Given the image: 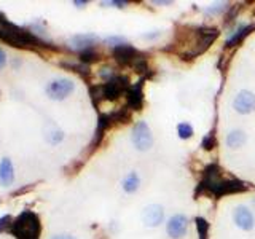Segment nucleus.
Returning <instances> with one entry per match:
<instances>
[{"instance_id":"4be33fe9","label":"nucleus","mask_w":255,"mask_h":239,"mask_svg":"<svg viewBox=\"0 0 255 239\" xmlns=\"http://www.w3.org/2000/svg\"><path fill=\"white\" fill-rule=\"evenodd\" d=\"M117 74H115V70L112 69V67H109V66H106V67H102L101 70H99V77L104 80V82H109L110 78H114Z\"/></svg>"},{"instance_id":"b1692460","label":"nucleus","mask_w":255,"mask_h":239,"mask_svg":"<svg viewBox=\"0 0 255 239\" xmlns=\"http://www.w3.org/2000/svg\"><path fill=\"white\" fill-rule=\"evenodd\" d=\"M11 223H13V219L10 217V215H3V217L0 219V233H3V231H10Z\"/></svg>"},{"instance_id":"7c9ffc66","label":"nucleus","mask_w":255,"mask_h":239,"mask_svg":"<svg viewBox=\"0 0 255 239\" xmlns=\"http://www.w3.org/2000/svg\"><path fill=\"white\" fill-rule=\"evenodd\" d=\"M86 3H88V2H85V0H82V2H80V0H75V2H74V5L78 6V8H83Z\"/></svg>"},{"instance_id":"ddd939ff","label":"nucleus","mask_w":255,"mask_h":239,"mask_svg":"<svg viewBox=\"0 0 255 239\" xmlns=\"http://www.w3.org/2000/svg\"><path fill=\"white\" fill-rule=\"evenodd\" d=\"M114 123V120H112V115L110 114H106V115H101L99 117V123H98V127H96V135L91 142V150L98 148V145L102 142L104 135H106L107 129L110 127V124Z\"/></svg>"},{"instance_id":"0eeeda50","label":"nucleus","mask_w":255,"mask_h":239,"mask_svg":"<svg viewBox=\"0 0 255 239\" xmlns=\"http://www.w3.org/2000/svg\"><path fill=\"white\" fill-rule=\"evenodd\" d=\"M233 107L241 115L251 114L255 110V94L251 91H239L233 101Z\"/></svg>"},{"instance_id":"a878e982","label":"nucleus","mask_w":255,"mask_h":239,"mask_svg":"<svg viewBox=\"0 0 255 239\" xmlns=\"http://www.w3.org/2000/svg\"><path fill=\"white\" fill-rule=\"evenodd\" d=\"M227 3H222V5H214V6H209V8H206V13H209V14H215V13H220L223 10H227Z\"/></svg>"},{"instance_id":"5701e85b","label":"nucleus","mask_w":255,"mask_h":239,"mask_svg":"<svg viewBox=\"0 0 255 239\" xmlns=\"http://www.w3.org/2000/svg\"><path fill=\"white\" fill-rule=\"evenodd\" d=\"M214 147H215V135H214V132H209L203 139V148L204 150H212Z\"/></svg>"},{"instance_id":"1a4fd4ad","label":"nucleus","mask_w":255,"mask_h":239,"mask_svg":"<svg viewBox=\"0 0 255 239\" xmlns=\"http://www.w3.org/2000/svg\"><path fill=\"white\" fill-rule=\"evenodd\" d=\"M164 219V211L159 204H148L142 212V222L147 227H158Z\"/></svg>"},{"instance_id":"c756f323","label":"nucleus","mask_w":255,"mask_h":239,"mask_svg":"<svg viewBox=\"0 0 255 239\" xmlns=\"http://www.w3.org/2000/svg\"><path fill=\"white\" fill-rule=\"evenodd\" d=\"M155 37H159V32H153V34H145V35H143V38H147V40L155 38Z\"/></svg>"},{"instance_id":"423d86ee","label":"nucleus","mask_w":255,"mask_h":239,"mask_svg":"<svg viewBox=\"0 0 255 239\" xmlns=\"http://www.w3.org/2000/svg\"><path fill=\"white\" fill-rule=\"evenodd\" d=\"M131 139H132L134 147L140 151H147L153 145V135H151V131L145 121H137L134 124Z\"/></svg>"},{"instance_id":"f8f14e48","label":"nucleus","mask_w":255,"mask_h":239,"mask_svg":"<svg viewBox=\"0 0 255 239\" xmlns=\"http://www.w3.org/2000/svg\"><path fill=\"white\" fill-rule=\"evenodd\" d=\"M235 223L244 230V231H251L254 228V215L252 212L247 209L246 206H238L235 211Z\"/></svg>"},{"instance_id":"6ab92c4d","label":"nucleus","mask_w":255,"mask_h":239,"mask_svg":"<svg viewBox=\"0 0 255 239\" xmlns=\"http://www.w3.org/2000/svg\"><path fill=\"white\" fill-rule=\"evenodd\" d=\"M252 29V26H239L233 34H231L227 40V46H235L239 40H241L243 37H246L247 34H249V30Z\"/></svg>"},{"instance_id":"cd10ccee","label":"nucleus","mask_w":255,"mask_h":239,"mask_svg":"<svg viewBox=\"0 0 255 239\" xmlns=\"http://www.w3.org/2000/svg\"><path fill=\"white\" fill-rule=\"evenodd\" d=\"M5 64H6V54L2 48H0V70L5 67Z\"/></svg>"},{"instance_id":"dca6fc26","label":"nucleus","mask_w":255,"mask_h":239,"mask_svg":"<svg viewBox=\"0 0 255 239\" xmlns=\"http://www.w3.org/2000/svg\"><path fill=\"white\" fill-rule=\"evenodd\" d=\"M139 185H140V179H139L137 172L128 174L123 180V190L126 191V193H134V191L139 188Z\"/></svg>"},{"instance_id":"c85d7f7f","label":"nucleus","mask_w":255,"mask_h":239,"mask_svg":"<svg viewBox=\"0 0 255 239\" xmlns=\"http://www.w3.org/2000/svg\"><path fill=\"white\" fill-rule=\"evenodd\" d=\"M51 239H75L74 236H70V235H56L53 236Z\"/></svg>"},{"instance_id":"aec40b11","label":"nucleus","mask_w":255,"mask_h":239,"mask_svg":"<svg viewBox=\"0 0 255 239\" xmlns=\"http://www.w3.org/2000/svg\"><path fill=\"white\" fill-rule=\"evenodd\" d=\"M196 230H198L199 239H206L207 233H209V223H207L203 217H198L196 219Z\"/></svg>"},{"instance_id":"6e6552de","label":"nucleus","mask_w":255,"mask_h":239,"mask_svg":"<svg viewBox=\"0 0 255 239\" xmlns=\"http://www.w3.org/2000/svg\"><path fill=\"white\" fill-rule=\"evenodd\" d=\"M188 228V220L185 215H174L169 219V222L166 223V231L172 239H180L182 236H185Z\"/></svg>"},{"instance_id":"f3484780","label":"nucleus","mask_w":255,"mask_h":239,"mask_svg":"<svg viewBox=\"0 0 255 239\" xmlns=\"http://www.w3.org/2000/svg\"><path fill=\"white\" fill-rule=\"evenodd\" d=\"M45 137L50 143H59L64 139V132L56 124H48V129L45 131Z\"/></svg>"},{"instance_id":"a211bd4d","label":"nucleus","mask_w":255,"mask_h":239,"mask_svg":"<svg viewBox=\"0 0 255 239\" xmlns=\"http://www.w3.org/2000/svg\"><path fill=\"white\" fill-rule=\"evenodd\" d=\"M99 59H101V54L96 48H88L85 51H80V62L85 64V66H88V64H91V62H98Z\"/></svg>"},{"instance_id":"9b49d317","label":"nucleus","mask_w":255,"mask_h":239,"mask_svg":"<svg viewBox=\"0 0 255 239\" xmlns=\"http://www.w3.org/2000/svg\"><path fill=\"white\" fill-rule=\"evenodd\" d=\"M126 107L132 109V110H140L143 106V91H142V80L137 82L135 85H132L126 93Z\"/></svg>"},{"instance_id":"412c9836","label":"nucleus","mask_w":255,"mask_h":239,"mask_svg":"<svg viewBox=\"0 0 255 239\" xmlns=\"http://www.w3.org/2000/svg\"><path fill=\"white\" fill-rule=\"evenodd\" d=\"M177 132H179L180 139L187 140V139L191 137V135H193V127H191V124H188V123H180L177 126Z\"/></svg>"},{"instance_id":"4468645a","label":"nucleus","mask_w":255,"mask_h":239,"mask_svg":"<svg viewBox=\"0 0 255 239\" xmlns=\"http://www.w3.org/2000/svg\"><path fill=\"white\" fill-rule=\"evenodd\" d=\"M14 180V167L10 158H3L0 161V183L3 187L11 185Z\"/></svg>"},{"instance_id":"2eb2a0df","label":"nucleus","mask_w":255,"mask_h":239,"mask_svg":"<svg viewBox=\"0 0 255 239\" xmlns=\"http://www.w3.org/2000/svg\"><path fill=\"white\" fill-rule=\"evenodd\" d=\"M247 140V135L244 131L241 129H235V131H231L228 135H227V145L230 148H233V150H238V148H241L244 143Z\"/></svg>"},{"instance_id":"7ed1b4c3","label":"nucleus","mask_w":255,"mask_h":239,"mask_svg":"<svg viewBox=\"0 0 255 239\" xmlns=\"http://www.w3.org/2000/svg\"><path fill=\"white\" fill-rule=\"evenodd\" d=\"M40 219L32 211H24L11 223L10 233L16 239H40Z\"/></svg>"},{"instance_id":"f257e3e1","label":"nucleus","mask_w":255,"mask_h":239,"mask_svg":"<svg viewBox=\"0 0 255 239\" xmlns=\"http://www.w3.org/2000/svg\"><path fill=\"white\" fill-rule=\"evenodd\" d=\"M222 167L219 164H209L203 172V179L199 182L196 188V195H201L203 190L209 191L214 196H225V195H233V193H241L246 191L247 187L246 183L238 180V179H223L222 177Z\"/></svg>"},{"instance_id":"bb28decb","label":"nucleus","mask_w":255,"mask_h":239,"mask_svg":"<svg viewBox=\"0 0 255 239\" xmlns=\"http://www.w3.org/2000/svg\"><path fill=\"white\" fill-rule=\"evenodd\" d=\"M101 5H115L118 8H123L125 5H128V2H125V0H114V2H102Z\"/></svg>"},{"instance_id":"9d476101","label":"nucleus","mask_w":255,"mask_h":239,"mask_svg":"<svg viewBox=\"0 0 255 239\" xmlns=\"http://www.w3.org/2000/svg\"><path fill=\"white\" fill-rule=\"evenodd\" d=\"M98 42H99V38L94 34H77L69 40V46L72 50L85 51L88 48H94V45Z\"/></svg>"},{"instance_id":"393cba45","label":"nucleus","mask_w":255,"mask_h":239,"mask_svg":"<svg viewBox=\"0 0 255 239\" xmlns=\"http://www.w3.org/2000/svg\"><path fill=\"white\" fill-rule=\"evenodd\" d=\"M106 43L115 48V46H120V45L126 43V40H125V37H118V35H114V37H107V38H106Z\"/></svg>"},{"instance_id":"20e7f679","label":"nucleus","mask_w":255,"mask_h":239,"mask_svg":"<svg viewBox=\"0 0 255 239\" xmlns=\"http://www.w3.org/2000/svg\"><path fill=\"white\" fill-rule=\"evenodd\" d=\"M114 58H115V61L120 64V66L135 67L142 59H145V54H142L140 51H137L132 45L123 43V45L114 48Z\"/></svg>"},{"instance_id":"f03ea898","label":"nucleus","mask_w":255,"mask_h":239,"mask_svg":"<svg viewBox=\"0 0 255 239\" xmlns=\"http://www.w3.org/2000/svg\"><path fill=\"white\" fill-rule=\"evenodd\" d=\"M129 88H131L129 78L126 75H115L114 78H110L109 82H104L101 85H93L90 94H91L93 102L96 106H99V102L102 101H109V102L118 101L123 94L128 93Z\"/></svg>"},{"instance_id":"39448f33","label":"nucleus","mask_w":255,"mask_h":239,"mask_svg":"<svg viewBox=\"0 0 255 239\" xmlns=\"http://www.w3.org/2000/svg\"><path fill=\"white\" fill-rule=\"evenodd\" d=\"M75 90V83L72 80L67 78H56L53 82H50L46 85L45 91L46 96L53 101H62L66 99L67 96H70Z\"/></svg>"}]
</instances>
